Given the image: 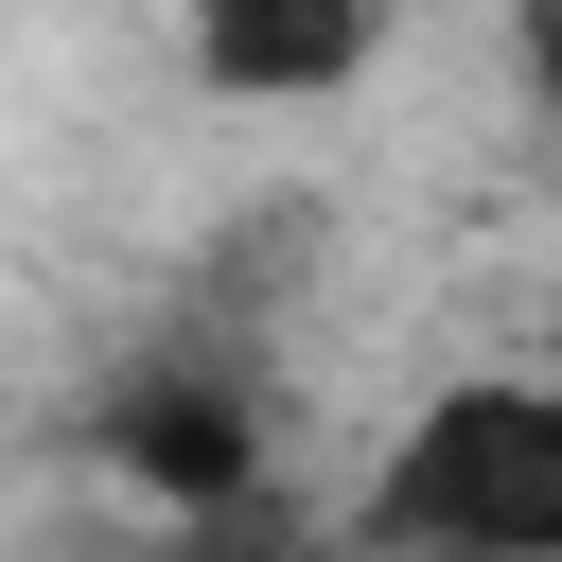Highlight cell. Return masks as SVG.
Returning <instances> with one entry per match:
<instances>
[{"label":"cell","instance_id":"2","mask_svg":"<svg viewBox=\"0 0 562 562\" xmlns=\"http://www.w3.org/2000/svg\"><path fill=\"white\" fill-rule=\"evenodd\" d=\"M105 457H123V492H158L176 527H246V492H263V404H246L228 369L158 351V369L105 386Z\"/></svg>","mask_w":562,"mask_h":562},{"label":"cell","instance_id":"5","mask_svg":"<svg viewBox=\"0 0 562 562\" xmlns=\"http://www.w3.org/2000/svg\"><path fill=\"white\" fill-rule=\"evenodd\" d=\"M544 369H562V351H544Z\"/></svg>","mask_w":562,"mask_h":562},{"label":"cell","instance_id":"4","mask_svg":"<svg viewBox=\"0 0 562 562\" xmlns=\"http://www.w3.org/2000/svg\"><path fill=\"white\" fill-rule=\"evenodd\" d=\"M509 70H527V88L562 105V0H509Z\"/></svg>","mask_w":562,"mask_h":562},{"label":"cell","instance_id":"3","mask_svg":"<svg viewBox=\"0 0 562 562\" xmlns=\"http://www.w3.org/2000/svg\"><path fill=\"white\" fill-rule=\"evenodd\" d=\"M386 18L404 0H193V88L211 105H334L386 70Z\"/></svg>","mask_w":562,"mask_h":562},{"label":"cell","instance_id":"1","mask_svg":"<svg viewBox=\"0 0 562 562\" xmlns=\"http://www.w3.org/2000/svg\"><path fill=\"white\" fill-rule=\"evenodd\" d=\"M369 562H562V369L439 386L369 474Z\"/></svg>","mask_w":562,"mask_h":562}]
</instances>
